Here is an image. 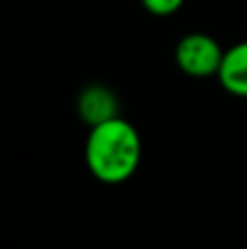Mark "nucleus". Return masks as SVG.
<instances>
[{
  "label": "nucleus",
  "mask_w": 247,
  "mask_h": 249,
  "mask_svg": "<svg viewBox=\"0 0 247 249\" xmlns=\"http://www.w3.org/2000/svg\"><path fill=\"white\" fill-rule=\"evenodd\" d=\"M77 112L86 124L96 127L118 118V99L105 86H88L81 90L77 101Z\"/></svg>",
  "instance_id": "3"
},
{
  "label": "nucleus",
  "mask_w": 247,
  "mask_h": 249,
  "mask_svg": "<svg viewBox=\"0 0 247 249\" xmlns=\"http://www.w3.org/2000/svg\"><path fill=\"white\" fill-rule=\"evenodd\" d=\"M140 133L125 118H114L90 129L86 142V162L90 173L103 184H123L140 166Z\"/></svg>",
  "instance_id": "1"
},
{
  "label": "nucleus",
  "mask_w": 247,
  "mask_h": 249,
  "mask_svg": "<svg viewBox=\"0 0 247 249\" xmlns=\"http://www.w3.org/2000/svg\"><path fill=\"white\" fill-rule=\"evenodd\" d=\"M219 81L230 94L247 99V42H239L223 53Z\"/></svg>",
  "instance_id": "4"
},
{
  "label": "nucleus",
  "mask_w": 247,
  "mask_h": 249,
  "mask_svg": "<svg viewBox=\"0 0 247 249\" xmlns=\"http://www.w3.org/2000/svg\"><path fill=\"white\" fill-rule=\"evenodd\" d=\"M149 13L153 16H171L184 4V0H140Z\"/></svg>",
  "instance_id": "5"
},
{
  "label": "nucleus",
  "mask_w": 247,
  "mask_h": 249,
  "mask_svg": "<svg viewBox=\"0 0 247 249\" xmlns=\"http://www.w3.org/2000/svg\"><path fill=\"white\" fill-rule=\"evenodd\" d=\"M223 48L214 37L206 33H188L175 48V61L188 77L206 79L219 74L223 61Z\"/></svg>",
  "instance_id": "2"
}]
</instances>
